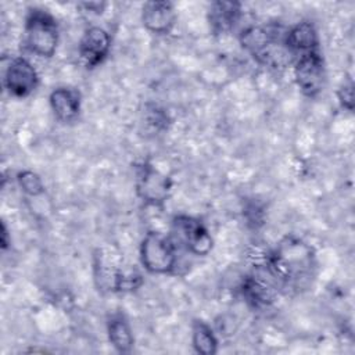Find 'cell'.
<instances>
[{"instance_id": "obj_3", "label": "cell", "mask_w": 355, "mask_h": 355, "mask_svg": "<svg viewBox=\"0 0 355 355\" xmlns=\"http://www.w3.org/2000/svg\"><path fill=\"white\" fill-rule=\"evenodd\" d=\"M179 247L171 234L148 230L140 243V262L153 275H171L176 270Z\"/></svg>"}, {"instance_id": "obj_14", "label": "cell", "mask_w": 355, "mask_h": 355, "mask_svg": "<svg viewBox=\"0 0 355 355\" xmlns=\"http://www.w3.org/2000/svg\"><path fill=\"white\" fill-rule=\"evenodd\" d=\"M94 282L101 291H115L116 279L122 270L115 262V255L107 247L97 248L94 254Z\"/></svg>"}, {"instance_id": "obj_11", "label": "cell", "mask_w": 355, "mask_h": 355, "mask_svg": "<svg viewBox=\"0 0 355 355\" xmlns=\"http://www.w3.org/2000/svg\"><path fill=\"white\" fill-rule=\"evenodd\" d=\"M273 279V277H272ZM272 279L262 275H248L241 283V294L248 305L257 309L268 308L277 300V287Z\"/></svg>"}, {"instance_id": "obj_4", "label": "cell", "mask_w": 355, "mask_h": 355, "mask_svg": "<svg viewBox=\"0 0 355 355\" xmlns=\"http://www.w3.org/2000/svg\"><path fill=\"white\" fill-rule=\"evenodd\" d=\"M171 236L179 248H184L193 255L205 257L214 247V240L207 226L200 219L189 215L173 218Z\"/></svg>"}, {"instance_id": "obj_9", "label": "cell", "mask_w": 355, "mask_h": 355, "mask_svg": "<svg viewBox=\"0 0 355 355\" xmlns=\"http://www.w3.org/2000/svg\"><path fill=\"white\" fill-rule=\"evenodd\" d=\"M175 6L166 0L146 1L141 7L143 26L155 35H168L176 24Z\"/></svg>"}, {"instance_id": "obj_21", "label": "cell", "mask_w": 355, "mask_h": 355, "mask_svg": "<svg viewBox=\"0 0 355 355\" xmlns=\"http://www.w3.org/2000/svg\"><path fill=\"white\" fill-rule=\"evenodd\" d=\"M80 7H83L86 11H90V12H96V14H101L104 11V8L107 7V3L104 1H85V3H80Z\"/></svg>"}, {"instance_id": "obj_17", "label": "cell", "mask_w": 355, "mask_h": 355, "mask_svg": "<svg viewBox=\"0 0 355 355\" xmlns=\"http://www.w3.org/2000/svg\"><path fill=\"white\" fill-rule=\"evenodd\" d=\"M143 121H144V125L153 132L166 130L171 122L168 112L155 104H147L144 107Z\"/></svg>"}, {"instance_id": "obj_19", "label": "cell", "mask_w": 355, "mask_h": 355, "mask_svg": "<svg viewBox=\"0 0 355 355\" xmlns=\"http://www.w3.org/2000/svg\"><path fill=\"white\" fill-rule=\"evenodd\" d=\"M337 98L343 108L352 111L354 110V82L351 78L343 80L337 90Z\"/></svg>"}, {"instance_id": "obj_13", "label": "cell", "mask_w": 355, "mask_h": 355, "mask_svg": "<svg viewBox=\"0 0 355 355\" xmlns=\"http://www.w3.org/2000/svg\"><path fill=\"white\" fill-rule=\"evenodd\" d=\"M284 43L294 57H297L308 51L319 50V35L311 21H301L286 29Z\"/></svg>"}, {"instance_id": "obj_15", "label": "cell", "mask_w": 355, "mask_h": 355, "mask_svg": "<svg viewBox=\"0 0 355 355\" xmlns=\"http://www.w3.org/2000/svg\"><path fill=\"white\" fill-rule=\"evenodd\" d=\"M107 336L108 341L118 352L128 354L132 351L135 337L132 333V327L123 313L116 312L110 316L107 322Z\"/></svg>"}, {"instance_id": "obj_8", "label": "cell", "mask_w": 355, "mask_h": 355, "mask_svg": "<svg viewBox=\"0 0 355 355\" xmlns=\"http://www.w3.org/2000/svg\"><path fill=\"white\" fill-rule=\"evenodd\" d=\"M111 50V35L101 26H89L85 29L79 44L78 54L85 68L93 69L101 65Z\"/></svg>"}, {"instance_id": "obj_2", "label": "cell", "mask_w": 355, "mask_h": 355, "mask_svg": "<svg viewBox=\"0 0 355 355\" xmlns=\"http://www.w3.org/2000/svg\"><path fill=\"white\" fill-rule=\"evenodd\" d=\"M24 44L37 57L51 58L58 46L60 29L57 19L47 10L32 7L24 22Z\"/></svg>"}, {"instance_id": "obj_22", "label": "cell", "mask_w": 355, "mask_h": 355, "mask_svg": "<svg viewBox=\"0 0 355 355\" xmlns=\"http://www.w3.org/2000/svg\"><path fill=\"white\" fill-rule=\"evenodd\" d=\"M0 244H1V250L6 251L10 244H11V237L8 233V229L6 226V222H1V230H0Z\"/></svg>"}, {"instance_id": "obj_12", "label": "cell", "mask_w": 355, "mask_h": 355, "mask_svg": "<svg viewBox=\"0 0 355 355\" xmlns=\"http://www.w3.org/2000/svg\"><path fill=\"white\" fill-rule=\"evenodd\" d=\"M241 17V3L239 1H212L208 7V24L214 35L230 32Z\"/></svg>"}, {"instance_id": "obj_6", "label": "cell", "mask_w": 355, "mask_h": 355, "mask_svg": "<svg viewBox=\"0 0 355 355\" xmlns=\"http://www.w3.org/2000/svg\"><path fill=\"white\" fill-rule=\"evenodd\" d=\"M136 191L147 205H162L171 191L173 182L169 176L155 168L151 162H141L135 166Z\"/></svg>"}, {"instance_id": "obj_7", "label": "cell", "mask_w": 355, "mask_h": 355, "mask_svg": "<svg viewBox=\"0 0 355 355\" xmlns=\"http://www.w3.org/2000/svg\"><path fill=\"white\" fill-rule=\"evenodd\" d=\"M4 87L10 96L24 98L31 96L39 86V73L35 65L25 57L10 60L4 71Z\"/></svg>"}, {"instance_id": "obj_16", "label": "cell", "mask_w": 355, "mask_h": 355, "mask_svg": "<svg viewBox=\"0 0 355 355\" xmlns=\"http://www.w3.org/2000/svg\"><path fill=\"white\" fill-rule=\"evenodd\" d=\"M191 344L200 355H214L218 352V337L212 327L202 319H194L191 324Z\"/></svg>"}, {"instance_id": "obj_1", "label": "cell", "mask_w": 355, "mask_h": 355, "mask_svg": "<svg viewBox=\"0 0 355 355\" xmlns=\"http://www.w3.org/2000/svg\"><path fill=\"white\" fill-rule=\"evenodd\" d=\"M315 266L313 248L295 236H286L270 250L266 270L283 286L302 288L311 282Z\"/></svg>"}, {"instance_id": "obj_10", "label": "cell", "mask_w": 355, "mask_h": 355, "mask_svg": "<svg viewBox=\"0 0 355 355\" xmlns=\"http://www.w3.org/2000/svg\"><path fill=\"white\" fill-rule=\"evenodd\" d=\"M49 103L57 121L62 123H71L76 121L80 114L82 94L78 89L60 86L51 90Z\"/></svg>"}, {"instance_id": "obj_5", "label": "cell", "mask_w": 355, "mask_h": 355, "mask_svg": "<svg viewBox=\"0 0 355 355\" xmlns=\"http://www.w3.org/2000/svg\"><path fill=\"white\" fill-rule=\"evenodd\" d=\"M293 73L301 93L309 98L316 97L326 82V68L320 49L297 55L293 62Z\"/></svg>"}, {"instance_id": "obj_18", "label": "cell", "mask_w": 355, "mask_h": 355, "mask_svg": "<svg viewBox=\"0 0 355 355\" xmlns=\"http://www.w3.org/2000/svg\"><path fill=\"white\" fill-rule=\"evenodd\" d=\"M17 183L19 189L29 197H39L44 193V183L42 178L29 169L17 173Z\"/></svg>"}, {"instance_id": "obj_20", "label": "cell", "mask_w": 355, "mask_h": 355, "mask_svg": "<svg viewBox=\"0 0 355 355\" xmlns=\"http://www.w3.org/2000/svg\"><path fill=\"white\" fill-rule=\"evenodd\" d=\"M244 216L247 218V223L252 225L254 227H258L263 223V211L257 204H248L244 208Z\"/></svg>"}]
</instances>
